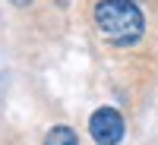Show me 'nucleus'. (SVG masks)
<instances>
[{"label":"nucleus","instance_id":"obj_1","mask_svg":"<svg viewBox=\"0 0 158 145\" xmlns=\"http://www.w3.org/2000/svg\"><path fill=\"white\" fill-rule=\"evenodd\" d=\"M95 25L111 44L130 47L142 38L146 19H142V10L136 3H130V0H98L95 3Z\"/></svg>","mask_w":158,"mask_h":145},{"label":"nucleus","instance_id":"obj_2","mask_svg":"<svg viewBox=\"0 0 158 145\" xmlns=\"http://www.w3.org/2000/svg\"><path fill=\"white\" fill-rule=\"evenodd\" d=\"M89 133H92V139H95L98 145H117L123 139V117L114 107H101V111L92 114Z\"/></svg>","mask_w":158,"mask_h":145},{"label":"nucleus","instance_id":"obj_3","mask_svg":"<svg viewBox=\"0 0 158 145\" xmlns=\"http://www.w3.org/2000/svg\"><path fill=\"white\" fill-rule=\"evenodd\" d=\"M44 145H79V136L73 133L70 126H54V129L48 133Z\"/></svg>","mask_w":158,"mask_h":145},{"label":"nucleus","instance_id":"obj_4","mask_svg":"<svg viewBox=\"0 0 158 145\" xmlns=\"http://www.w3.org/2000/svg\"><path fill=\"white\" fill-rule=\"evenodd\" d=\"M13 3H16V6H29L32 0H13Z\"/></svg>","mask_w":158,"mask_h":145}]
</instances>
